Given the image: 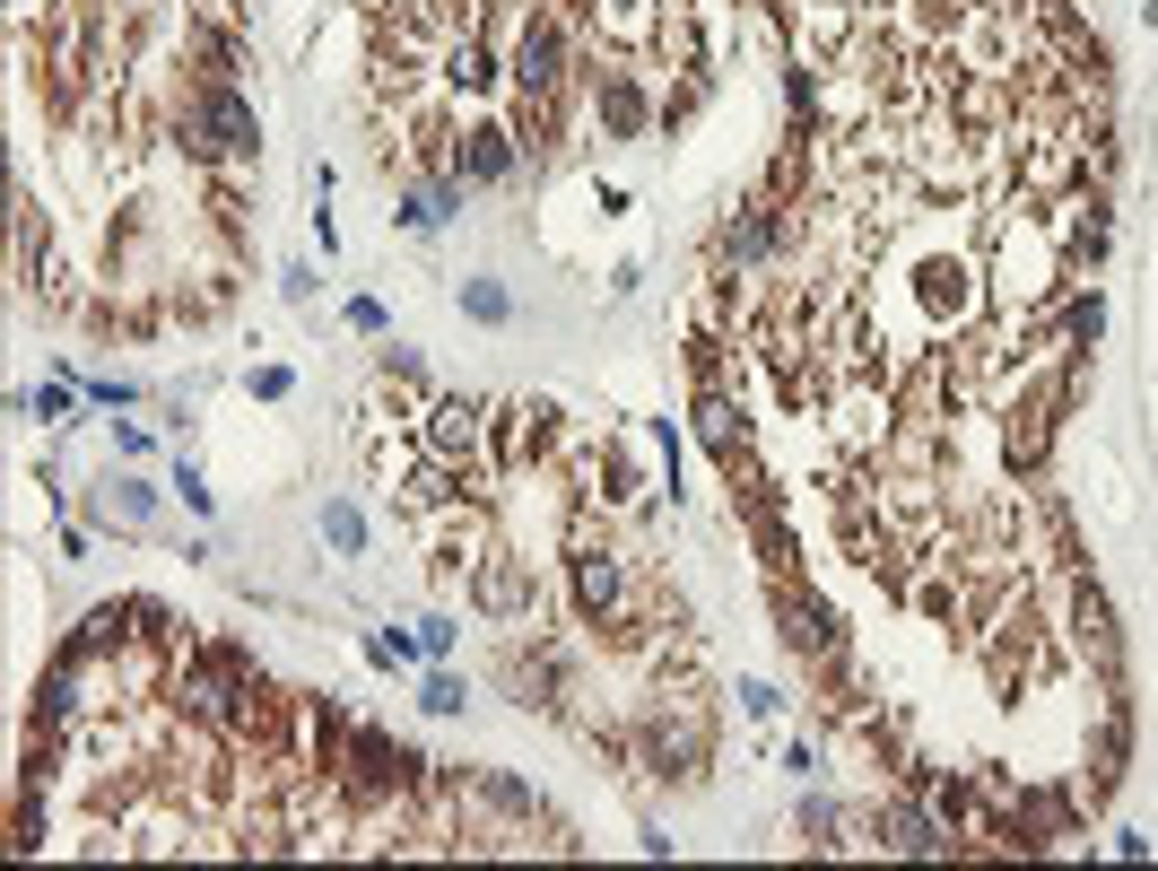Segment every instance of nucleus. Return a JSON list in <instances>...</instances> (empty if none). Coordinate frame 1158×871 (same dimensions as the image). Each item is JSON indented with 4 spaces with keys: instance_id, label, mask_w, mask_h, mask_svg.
<instances>
[{
    "instance_id": "f257e3e1",
    "label": "nucleus",
    "mask_w": 1158,
    "mask_h": 871,
    "mask_svg": "<svg viewBox=\"0 0 1158 871\" xmlns=\"http://www.w3.org/2000/svg\"><path fill=\"white\" fill-rule=\"evenodd\" d=\"M463 305L479 314V323H505V314H514V305H505V288H488V279H470V288H463Z\"/></svg>"
},
{
    "instance_id": "f03ea898",
    "label": "nucleus",
    "mask_w": 1158,
    "mask_h": 871,
    "mask_svg": "<svg viewBox=\"0 0 1158 871\" xmlns=\"http://www.w3.org/2000/svg\"><path fill=\"white\" fill-rule=\"evenodd\" d=\"M323 532H332V540H341V549H357V540H366V532H357V514H348V505H332V514H323Z\"/></svg>"
}]
</instances>
